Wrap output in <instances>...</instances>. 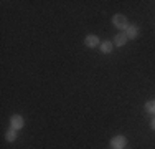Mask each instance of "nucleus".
Returning a JSON list of instances; mask_svg holds the SVG:
<instances>
[{
	"instance_id": "nucleus-8",
	"label": "nucleus",
	"mask_w": 155,
	"mask_h": 149,
	"mask_svg": "<svg viewBox=\"0 0 155 149\" xmlns=\"http://www.w3.org/2000/svg\"><path fill=\"white\" fill-rule=\"evenodd\" d=\"M5 139L8 141V143H13V141L17 139V129H13V128H10L8 131L5 133Z\"/></svg>"
},
{
	"instance_id": "nucleus-3",
	"label": "nucleus",
	"mask_w": 155,
	"mask_h": 149,
	"mask_svg": "<svg viewBox=\"0 0 155 149\" xmlns=\"http://www.w3.org/2000/svg\"><path fill=\"white\" fill-rule=\"evenodd\" d=\"M127 146V139H125L124 136H114L112 139H110V147L112 149H124Z\"/></svg>"
},
{
	"instance_id": "nucleus-1",
	"label": "nucleus",
	"mask_w": 155,
	"mask_h": 149,
	"mask_svg": "<svg viewBox=\"0 0 155 149\" xmlns=\"http://www.w3.org/2000/svg\"><path fill=\"white\" fill-rule=\"evenodd\" d=\"M110 22H112V25H114V27H116V28H119V30H125V28L129 27L127 18H125L122 13H116V15L112 17V20H110Z\"/></svg>"
},
{
	"instance_id": "nucleus-9",
	"label": "nucleus",
	"mask_w": 155,
	"mask_h": 149,
	"mask_svg": "<svg viewBox=\"0 0 155 149\" xmlns=\"http://www.w3.org/2000/svg\"><path fill=\"white\" fill-rule=\"evenodd\" d=\"M145 111L155 116V99H150V101L145 103Z\"/></svg>"
},
{
	"instance_id": "nucleus-6",
	"label": "nucleus",
	"mask_w": 155,
	"mask_h": 149,
	"mask_svg": "<svg viewBox=\"0 0 155 149\" xmlns=\"http://www.w3.org/2000/svg\"><path fill=\"white\" fill-rule=\"evenodd\" d=\"M125 35H127L129 40H135L139 36V28L135 27V25H129V27L125 28Z\"/></svg>"
},
{
	"instance_id": "nucleus-7",
	"label": "nucleus",
	"mask_w": 155,
	"mask_h": 149,
	"mask_svg": "<svg viewBox=\"0 0 155 149\" xmlns=\"http://www.w3.org/2000/svg\"><path fill=\"white\" fill-rule=\"evenodd\" d=\"M99 48H101V51L102 53H106V55H109L110 51L114 50V43L112 42H109V40H104L101 45H99Z\"/></svg>"
},
{
	"instance_id": "nucleus-10",
	"label": "nucleus",
	"mask_w": 155,
	"mask_h": 149,
	"mask_svg": "<svg viewBox=\"0 0 155 149\" xmlns=\"http://www.w3.org/2000/svg\"><path fill=\"white\" fill-rule=\"evenodd\" d=\"M150 128H152L153 131H155V116L152 118V121H150Z\"/></svg>"
},
{
	"instance_id": "nucleus-4",
	"label": "nucleus",
	"mask_w": 155,
	"mask_h": 149,
	"mask_svg": "<svg viewBox=\"0 0 155 149\" xmlns=\"http://www.w3.org/2000/svg\"><path fill=\"white\" fill-rule=\"evenodd\" d=\"M127 42H129V38H127V35H125V32H120V33H117V35L114 36V40H112L114 47H117V48L124 47V45L127 43Z\"/></svg>"
},
{
	"instance_id": "nucleus-5",
	"label": "nucleus",
	"mask_w": 155,
	"mask_h": 149,
	"mask_svg": "<svg viewBox=\"0 0 155 149\" xmlns=\"http://www.w3.org/2000/svg\"><path fill=\"white\" fill-rule=\"evenodd\" d=\"M99 43H101V40H99L97 35H87L86 38H84V45H86L87 48H96Z\"/></svg>"
},
{
	"instance_id": "nucleus-2",
	"label": "nucleus",
	"mask_w": 155,
	"mask_h": 149,
	"mask_svg": "<svg viewBox=\"0 0 155 149\" xmlns=\"http://www.w3.org/2000/svg\"><path fill=\"white\" fill-rule=\"evenodd\" d=\"M25 126V119L23 116H20V114H12L10 116V128H13V129H21Z\"/></svg>"
}]
</instances>
